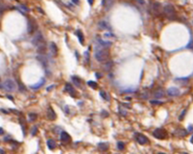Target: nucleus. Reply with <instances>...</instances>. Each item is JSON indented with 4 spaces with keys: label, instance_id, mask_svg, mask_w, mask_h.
Returning <instances> with one entry per match:
<instances>
[{
    "label": "nucleus",
    "instance_id": "obj_1",
    "mask_svg": "<svg viewBox=\"0 0 193 154\" xmlns=\"http://www.w3.org/2000/svg\"><path fill=\"white\" fill-rule=\"evenodd\" d=\"M109 56H110V52L108 51V50L101 47V46H99V48H96L95 58L97 59V61L100 62H105L109 59Z\"/></svg>",
    "mask_w": 193,
    "mask_h": 154
},
{
    "label": "nucleus",
    "instance_id": "obj_2",
    "mask_svg": "<svg viewBox=\"0 0 193 154\" xmlns=\"http://www.w3.org/2000/svg\"><path fill=\"white\" fill-rule=\"evenodd\" d=\"M153 136L158 139H165L168 138V133L163 128H157L153 132Z\"/></svg>",
    "mask_w": 193,
    "mask_h": 154
},
{
    "label": "nucleus",
    "instance_id": "obj_3",
    "mask_svg": "<svg viewBox=\"0 0 193 154\" xmlns=\"http://www.w3.org/2000/svg\"><path fill=\"white\" fill-rule=\"evenodd\" d=\"M3 88L8 91V92H12V91H14L16 89V83L14 82L13 80L8 79L3 84Z\"/></svg>",
    "mask_w": 193,
    "mask_h": 154
},
{
    "label": "nucleus",
    "instance_id": "obj_4",
    "mask_svg": "<svg viewBox=\"0 0 193 154\" xmlns=\"http://www.w3.org/2000/svg\"><path fill=\"white\" fill-rule=\"evenodd\" d=\"M165 13L169 18H172V17H176V10H175L174 7L171 5H167L165 6Z\"/></svg>",
    "mask_w": 193,
    "mask_h": 154
},
{
    "label": "nucleus",
    "instance_id": "obj_5",
    "mask_svg": "<svg viewBox=\"0 0 193 154\" xmlns=\"http://www.w3.org/2000/svg\"><path fill=\"white\" fill-rule=\"evenodd\" d=\"M136 139L138 144H140V145H146V144L149 143L148 138L145 137L144 135H143V134H141V133H138V134H137Z\"/></svg>",
    "mask_w": 193,
    "mask_h": 154
},
{
    "label": "nucleus",
    "instance_id": "obj_6",
    "mask_svg": "<svg viewBox=\"0 0 193 154\" xmlns=\"http://www.w3.org/2000/svg\"><path fill=\"white\" fill-rule=\"evenodd\" d=\"M64 90L65 92H67L70 95H72V97H75L76 96V90L74 89V88L72 86V84H70V83H66L65 84V88H64Z\"/></svg>",
    "mask_w": 193,
    "mask_h": 154
},
{
    "label": "nucleus",
    "instance_id": "obj_7",
    "mask_svg": "<svg viewBox=\"0 0 193 154\" xmlns=\"http://www.w3.org/2000/svg\"><path fill=\"white\" fill-rule=\"evenodd\" d=\"M47 118L50 120H55L57 118L55 111L53 110V108L51 107H49V108L47 109Z\"/></svg>",
    "mask_w": 193,
    "mask_h": 154
},
{
    "label": "nucleus",
    "instance_id": "obj_8",
    "mask_svg": "<svg viewBox=\"0 0 193 154\" xmlns=\"http://www.w3.org/2000/svg\"><path fill=\"white\" fill-rule=\"evenodd\" d=\"M167 94H168V95H170V96L174 97V96H177V95H179L180 91H179L178 88H176V87H172V88H170L169 89L167 90Z\"/></svg>",
    "mask_w": 193,
    "mask_h": 154
},
{
    "label": "nucleus",
    "instance_id": "obj_9",
    "mask_svg": "<svg viewBox=\"0 0 193 154\" xmlns=\"http://www.w3.org/2000/svg\"><path fill=\"white\" fill-rule=\"evenodd\" d=\"M37 28V24L34 20H30L28 23V33L31 34Z\"/></svg>",
    "mask_w": 193,
    "mask_h": 154
},
{
    "label": "nucleus",
    "instance_id": "obj_10",
    "mask_svg": "<svg viewBox=\"0 0 193 154\" xmlns=\"http://www.w3.org/2000/svg\"><path fill=\"white\" fill-rule=\"evenodd\" d=\"M165 95V92L164 89H162V88H158V89H157V90L154 92V94H153V96H154L155 98H157V99L163 98Z\"/></svg>",
    "mask_w": 193,
    "mask_h": 154
},
{
    "label": "nucleus",
    "instance_id": "obj_11",
    "mask_svg": "<svg viewBox=\"0 0 193 154\" xmlns=\"http://www.w3.org/2000/svg\"><path fill=\"white\" fill-rule=\"evenodd\" d=\"M50 55L52 56H57V47L55 43H50Z\"/></svg>",
    "mask_w": 193,
    "mask_h": 154
},
{
    "label": "nucleus",
    "instance_id": "obj_12",
    "mask_svg": "<svg viewBox=\"0 0 193 154\" xmlns=\"http://www.w3.org/2000/svg\"><path fill=\"white\" fill-rule=\"evenodd\" d=\"M174 134L176 136H180V137H185V136H187V134H188V132L186 130H184V129L178 128V129H176L174 132Z\"/></svg>",
    "mask_w": 193,
    "mask_h": 154
},
{
    "label": "nucleus",
    "instance_id": "obj_13",
    "mask_svg": "<svg viewBox=\"0 0 193 154\" xmlns=\"http://www.w3.org/2000/svg\"><path fill=\"white\" fill-rule=\"evenodd\" d=\"M60 139L62 140L63 142H69L71 140V136L66 133V132H64L63 131L61 133V135H60Z\"/></svg>",
    "mask_w": 193,
    "mask_h": 154
},
{
    "label": "nucleus",
    "instance_id": "obj_14",
    "mask_svg": "<svg viewBox=\"0 0 193 154\" xmlns=\"http://www.w3.org/2000/svg\"><path fill=\"white\" fill-rule=\"evenodd\" d=\"M44 83H45V80H44V78H42L40 81H38V83H36L35 85L31 86V89H34V90H35V89H38V88H40L42 86H44Z\"/></svg>",
    "mask_w": 193,
    "mask_h": 154
},
{
    "label": "nucleus",
    "instance_id": "obj_15",
    "mask_svg": "<svg viewBox=\"0 0 193 154\" xmlns=\"http://www.w3.org/2000/svg\"><path fill=\"white\" fill-rule=\"evenodd\" d=\"M98 43H99V46H101V47H103V48H105V49H106V48H109L112 44L111 42H105V41L101 40V39H99V38H98Z\"/></svg>",
    "mask_w": 193,
    "mask_h": 154
},
{
    "label": "nucleus",
    "instance_id": "obj_16",
    "mask_svg": "<svg viewBox=\"0 0 193 154\" xmlns=\"http://www.w3.org/2000/svg\"><path fill=\"white\" fill-rule=\"evenodd\" d=\"M98 147L100 151L105 152V151H107V150L109 149V144H108V143H105V142H101L98 145Z\"/></svg>",
    "mask_w": 193,
    "mask_h": 154
},
{
    "label": "nucleus",
    "instance_id": "obj_17",
    "mask_svg": "<svg viewBox=\"0 0 193 154\" xmlns=\"http://www.w3.org/2000/svg\"><path fill=\"white\" fill-rule=\"evenodd\" d=\"M98 26H99L100 29H102V30H110V25H109V24L105 21L99 22V23H98Z\"/></svg>",
    "mask_w": 193,
    "mask_h": 154
},
{
    "label": "nucleus",
    "instance_id": "obj_18",
    "mask_svg": "<svg viewBox=\"0 0 193 154\" xmlns=\"http://www.w3.org/2000/svg\"><path fill=\"white\" fill-rule=\"evenodd\" d=\"M72 81H73V83H74V85L76 86V87H77V88H81L82 83H81V81H80V79H79L78 77H77V76H72Z\"/></svg>",
    "mask_w": 193,
    "mask_h": 154
},
{
    "label": "nucleus",
    "instance_id": "obj_19",
    "mask_svg": "<svg viewBox=\"0 0 193 154\" xmlns=\"http://www.w3.org/2000/svg\"><path fill=\"white\" fill-rule=\"evenodd\" d=\"M77 38H78L79 43H81V44H83V41H84V36H83V32H82V31L80 30H77Z\"/></svg>",
    "mask_w": 193,
    "mask_h": 154
},
{
    "label": "nucleus",
    "instance_id": "obj_20",
    "mask_svg": "<svg viewBox=\"0 0 193 154\" xmlns=\"http://www.w3.org/2000/svg\"><path fill=\"white\" fill-rule=\"evenodd\" d=\"M47 145H48V147H49V149L54 150L56 148V146H57V144H56V142L53 139H48Z\"/></svg>",
    "mask_w": 193,
    "mask_h": 154
},
{
    "label": "nucleus",
    "instance_id": "obj_21",
    "mask_svg": "<svg viewBox=\"0 0 193 154\" xmlns=\"http://www.w3.org/2000/svg\"><path fill=\"white\" fill-rule=\"evenodd\" d=\"M37 59H38V61H40V62H42V64H43L44 67H47V65H48L47 59H46V58L44 56V55H38V56H37Z\"/></svg>",
    "mask_w": 193,
    "mask_h": 154
},
{
    "label": "nucleus",
    "instance_id": "obj_22",
    "mask_svg": "<svg viewBox=\"0 0 193 154\" xmlns=\"http://www.w3.org/2000/svg\"><path fill=\"white\" fill-rule=\"evenodd\" d=\"M99 94H100V96L103 98V99H104V100H110V97H109L108 94L105 92V91L101 90L100 92H99Z\"/></svg>",
    "mask_w": 193,
    "mask_h": 154
},
{
    "label": "nucleus",
    "instance_id": "obj_23",
    "mask_svg": "<svg viewBox=\"0 0 193 154\" xmlns=\"http://www.w3.org/2000/svg\"><path fill=\"white\" fill-rule=\"evenodd\" d=\"M112 66H113V62H108L104 65V69L106 70V71H110L111 69Z\"/></svg>",
    "mask_w": 193,
    "mask_h": 154
},
{
    "label": "nucleus",
    "instance_id": "obj_24",
    "mask_svg": "<svg viewBox=\"0 0 193 154\" xmlns=\"http://www.w3.org/2000/svg\"><path fill=\"white\" fill-rule=\"evenodd\" d=\"M28 118L30 121H35L38 118V115L36 114H33V113H31V114H28Z\"/></svg>",
    "mask_w": 193,
    "mask_h": 154
},
{
    "label": "nucleus",
    "instance_id": "obj_25",
    "mask_svg": "<svg viewBox=\"0 0 193 154\" xmlns=\"http://www.w3.org/2000/svg\"><path fill=\"white\" fill-rule=\"evenodd\" d=\"M17 83H18L19 91H20V92H25V91H26V88H25L24 84H22L21 81H17Z\"/></svg>",
    "mask_w": 193,
    "mask_h": 154
},
{
    "label": "nucleus",
    "instance_id": "obj_26",
    "mask_svg": "<svg viewBox=\"0 0 193 154\" xmlns=\"http://www.w3.org/2000/svg\"><path fill=\"white\" fill-rule=\"evenodd\" d=\"M88 85L90 86L91 88H92L93 89H96V88H98V83L96 82V81H88Z\"/></svg>",
    "mask_w": 193,
    "mask_h": 154
},
{
    "label": "nucleus",
    "instance_id": "obj_27",
    "mask_svg": "<svg viewBox=\"0 0 193 154\" xmlns=\"http://www.w3.org/2000/svg\"><path fill=\"white\" fill-rule=\"evenodd\" d=\"M117 149L118 150H120V151H122V150H124V142H122V141H118L117 142Z\"/></svg>",
    "mask_w": 193,
    "mask_h": 154
},
{
    "label": "nucleus",
    "instance_id": "obj_28",
    "mask_svg": "<svg viewBox=\"0 0 193 154\" xmlns=\"http://www.w3.org/2000/svg\"><path fill=\"white\" fill-rule=\"evenodd\" d=\"M150 104L152 105H163L164 102L163 101H160V100H150Z\"/></svg>",
    "mask_w": 193,
    "mask_h": 154
},
{
    "label": "nucleus",
    "instance_id": "obj_29",
    "mask_svg": "<svg viewBox=\"0 0 193 154\" xmlns=\"http://www.w3.org/2000/svg\"><path fill=\"white\" fill-rule=\"evenodd\" d=\"M185 114H186V109H184V110H183L181 113V114H180V116H179V120H183L184 118V116H185Z\"/></svg>",
    "mask_w": 193,
    "mask_h": 154
},
{
    "label": "nucleus",
    "instance_id": "obj_30",
    "mask_svg": "<svg viewBox=\"0 0 193 154\" xmlns=\"http://www.w3.org/2000/svg\"><path fill=\"white\" fill-rule=\"evenodd\" d=\"M37 132H38V127H37V126H33V127H32V130H31V134H32V136L36 135Z\"/></svg>",
    "mask_w": 193,
    "mask_h": 154
},
{
    "label": "nucleus",
    "instance_id": "obj_31",
    "mask_svg": "<svg viewBox=\"0 0 193 154\" xmlns=\"http://www.w3.org/2000/svg\"><path fill=\"white\" fill-rule=\"evenodd\" d=\"M84 56H86V60H87V62H89V59H90V54H89L88 51H85V52H84Z\"/></svg>",
    "mask_w": 193,
    "mask_h": 154
},
{
    "label": "nucleus",
    "instance_id": "obj_32",
    "mask_svg": "<svg viewBox=\"0 0 193 154\" xmlns=\"http://www.w3.org/2000/svg\"><path fill=\"white\" fill-rule=\"evenodd\" d=\"M20 9L24 10V11H29V9L26 7V6H24V5H20Z\"/></svg>",
    "mask_w": 193,
    "mask_h": 154
},
{
    "label": "nucleus",
    "instance_id": "obj_33",
    "mask_svg": "<svg viewBox=\"0 0 193 154\" xmlns=\"http://www.w3.org/2000/svg\"><path fill=\"white\" fill-rule=\"evenodd\" d=\"M102 76H103L102 75H101V74H99V73H98V72H97V73H96V77H97V78H98V79L101 78Z\"/></svg>",
    "mask_w": 193,
    "mask_h": 154
},
{
    "label": "nucleus",
    "instance_id": "obj_34",
    "mask_svg": "<svg viewBox=\"0 0 193 154\" xmlns=\"http://www.w3.org/2000/svg\"><path fill=\"white\" fill-rule=\"evenodd\" d=\"M54 87H55V85H51V86H50V87H48V88H47V89H46V90H47V91H50V90H52V88H54Z\"/></svg>",
    "mask_w": 193,
    "mask_h": 154
},
{
    "label": "nucleus",
    "instance_id": "obj_35",
    "mask_svg": "<svg viewBox=\"0 0 193 154\" xmlns=\"http://www.w3.org/2000/svg\"><path fill=\"white\" fill-rule=\"evenodd\" d=\"M2 134H4V130L2 127H0V135H2Z\"/></svg>",
    "mask_w": 193,
    "mask_h": 154
},
{
    "label": "nucleus",
    "instance_id": "obj_36",
    "mask_svg": "<svg viewBox=\"0 0 193 154\" xmlns=\"http://www.w3.org/2000/svg\"><path fill=\"white\" fill-rule=\"evenodd\" d=\"M193 130V128H192V126H189V132H191V131Z\"/></svg>",
    "mask_w": 193,
    "mask_h": 154
},
{
    "label": "nucleus",
    "instance_id": "obj_37",
    "mask_svg": "<svg viewBox=\"0 0 193 154\" xmlns=\"http://www.w3.org/2000/svg\"><path fill=\"white\" fill-rule=\"evenodd\" d=\"M72 3H75L76 5H77V4H79V1H75V0H72Z\"/></svg>",
    "mask_w": 193,
    "mask_h": 154
},
{
    "label": "nucleus",
    "instance_id": "obj_38",
    "mask_svg": "<svg viewBox=\"0 0 193 154\" xmlns=\"http://www.w3.org/2000/svg\"><path fill=\"white\" fill-rule=\"evenodd\" d=\"M0 153H1V154H5V152H4L3 150H1V149H0Z\"/></svg>",
    "mask_w": 193,
    "mask_h": 154
},
{
    "label": "nucleus",
    "instance_id": "obj_39",
    "mask_svg": "<svg viewBox=\"0 0 193 154\" xmlns=\"http://www.w3.org/2000/svg\"><path fill=\"white\" fill-rule=\"evenodd\" d=\"M89 3H90V4H91V5H92V3H93V1H91V0H89L88 1Z\"/></svg>",
    "mask_w": 193,
    "mask_h": 154
},
{
    "label": "nucleus",
    "instance_id": "obj_40",
    "mask_svg": "<svg viewBox=\"0 0 193 154\" xmlns=\"http://www.w3.org/2000/svg\"><path fill=\"white\" fill-rule=\"evenodd\" d=\"M138 3H141V4H143L144 3V1H138Z\"/></svg>",
    "mask_w": 193,
    "mask_h": 154
},
{
    "label": "nucleus",
    "instance_id": "obj_41",
    "mask_svg": "<svg viewBox=\"0 0 193 154\" xmlns=\"http://www.w3.org/2000/svg\"><path fill=\"white\" fill-rule=\"evenodd\" d=\"M191 143H193V136L191 137Z\"/></svg>",
    "mask_w": 193,
    "mask_h": 154
},
{
    "label": "nucleus",
    "instance_id": "obj_42",
    "mask_svg": "<svg viewBox=\"0 0 193 154\" xmlns=\"http://www.w3.org/2000/svg\"><path fill=\"white\" fill-rule=\"evenodd\" d=\"M158 154H165V153H163V152H158Z\"/></svg>",
    "mask_w": 193,
    "mask_h": 154
},
{
    "label": "nucleus",
    "instance_id": "obj_43",
    "mask_svg": "<svg viewBox=\"0 0 193 154\" xmlns=\"http://www.w3.org/2000/svg\"><path fill=\"white\" fill-rule=\"evenodd\" d=\"M183 154H188V153H185V152H183Z\"/></svg>",
    "mask_w": 193,
    "mask_h": 154
}]
</instances>
